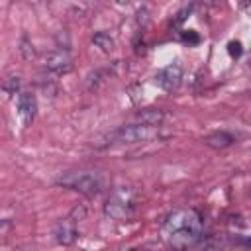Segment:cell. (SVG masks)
<instances>
[{
	"mask_svg": "<svg viewBox=\"0 0 251 251\" xmlns=\"http://www.w3.org/2000/svg\"><path fill=\"white\" fill-rule=\"evenodd\" d=\"M161 235L173 247L194 245L202 237V220L194 210H176L165 220Z\"/></svg>",
	"mask_w": 251,
	"mask_h": 251,
	"instance_id": "6da1fadb",
	"label": "cell"
},
{
	"mask_svg": "<svg viewBox=\"0 0 251 251\" xmlns=\"http://www.w3.org/2000/svg\"><path fill=\"white\" fill-rule=\"evenodd\" d=\"M59 186L80 192L84 196H96L104 190L106 186V176L102 173H94V171H80V173H67L65 176H61L57 180Z\"/></svg>",
	"mask_w": 251,
	"mask_h": 251,
	"instance_id": "7a4b0ae2",
	"label": "cell"
},
{
	"mask_svg": "<svg viewBox=\"0 0 251 251\" xmlns=\"http://www.w3.org/2000/svg\"><path fill=\"white\" fill-rule=\"evenodd\" d=\"M159 131L155 126L135 124V126H122L116 131L108 133L98 147H112V145H126V143H145L153 137H157Z\"/></svg>",
	"mask_w": 251,
	"mask_h": 251,
	"instance_id": "3957f363",
	"label": "cell"
},
{
	"mask_svg": "<svg viewBox=\"0 0 251 251\" xmlns=\"http://www.w3.org/2000/svg\"><path fill=\"white\" fill-rule=\"evenodd\" d=\"M133 210H135V194L129 188L116 190L106 202V214L114 220H126L133 214Z\"/></svg>",
	"mask_w": 251,
	"mask_h": 251,
	"instance_id": "277c9868",
	"label": "cell"
},
{
	"mask_svg": "<svg viewBox=\"0 0 251 251\" xmlns=\"http://www.w3.org/2000/svg\"><path fill=\"white\" fill-rule=\"evenodd\" d=\"M155 82H157L163 90H167V92L176 90V88L180 86V82H182V67H180L178 63H173V65L161 69V71L155 75Z\"/></svg>",
	"mask_w": 251,
	"mask_h": 251,
	"instance_id": "5b68a950",
	"label": "cell"
},
{
	"mask_svg": "<svg viewBox=\"0 0 251 251\" xmlns=\"http://www.w3.org/2000/svg\"><path fill=\"white\" fill-rule=\"evenodd\" d=\"M35 112H37V102H35V96L31 92H18V116L22 118L24 126H29L35 118Z\"/></svg>",
	"mask_w": 251,
	"mask_h": 251,
	"instance_id": "8992f818",
	"label": "cell"
},
{
	"mask_svg": "<svg viewBox=\"0 0 251 251\" xmlns=\"http://www.w3.org/2000/svg\"><path fill=\"white\" fill-rule=\"evenodd\" d=\"M45 67L55 75H65L73 69V59L65 51H51L45 57Z\"/></svg>",
	"mask_w": 251,
	"mask_h": 251,
	"instance_id": "52a82bcc",
	"label": "cell"
},
{
	"mask_svg": "<svg viewBox=\"0 0 251 251\" xmlns=\"http://www.w3.org/2000/svg\"><path fill=\"white\" fill-rule=\"evenodd\" d=\"M55 239L61 245L75 243V239H76V222L71 220V218H67L61 224H57V227H55Z\"/></svg>",
	"mask_w": 251,
	"mask_h": 251,
	"instance_id": "ba28073f",
	"label": "cell"
},
{
	"mask_svg": "<svg viewBox=\"0 0 251 251\" xmlns=\"http://www.w3.org/2000/svg\"><path fill=\"white\" fill-rule=\"evenodd\" d=\"M165 112L159 110V108H147V110H141L137 112V122L139 124H145V126H161L165 122Z\"/></svg>",
	"mask_w": 251,
	"mask_h": 251,
	"instance_id": "9c48e42d",
	"label": "cell"
},
{
	"mask_svg": "<svg viewBox=\"0 0 251 251\" xmlns=\"http://www.w3.org/2000/svg\"><path fill=\"white\" fill-rule=\"evenodd\" d=\"M204 143L208 147H212V149H226V147H229L233 143V137L229 133H226V131H216V133L206 135Z\"/></svg>",
	"mask_w": 251,
	"mask_h": 251,
	"instance_id": "30bf717a",
	"label": "cell"
},
{
	"mask_svg": "<svg viewBox=\"0 0 251 251\" xmlns=\"http://www.w3.org/2000/svg\"><path fill=\"white\" fill-rule=\"evenodd\" d=\"M92 43H94L100 51H104V53H110V51L114 49V39H112L108 33H104V31H96V33L92 35Z\"/></svg>",
	"mask_w": 251,
	"mask_h": 251,
	"instance_id": "8fae6325",
	"label": "cell"
},
{
	"mask_svg": "<svg viewBox=\"0 0 251 251\" xmlns=\"http://www.w3.org/2000/svg\"><path fill=\"white\" fill-rule=\"evenodd\" d=\"M20 84H22L20 76H18V75H16V76L12 75V76L4 78V82H2V90L8 92V94H16V92H20Z\"/></svg>",
	"mask_w": 251,
	"mask_h": 251,
	"instance_id": "7c38bea8",
	"label": "cell"
},
{
	"mask_svg": "<svg viewBox=\"0 0 251 251\" xmlns=\"http://www.w3.org/2000/svg\"><path fill=\"white\" fill-rule=\"evenodd\" d=\"M69 218H71V220H75V222H80V220H84V218H86V208H84L82 204H76V206L71 210Z\"/></svg>",
	"mask_w": 251,
	"mask_h": 251,
	"instance_id": "4fadbf2b",
	"label": "cell"
},
{
	"mask_svg": "<svg viewBox=\"0 0 251 251\" xmlns=\"http://www.w3.org/2000/svg\"><path fill=\"white\" fill-rule=\"evenodd\" d=\"M20 51H22L24 59H33V57H35V49H33V45H31L27 39H24V41H22V47H20Z\"/></svg>",
	"mask_w": 251,
	"mask_h": 251,
	"instance_id": "5bb4252c",
	"label": "cell"
},
{
	"mask_svg": "<svg viewBox=\"0 0 251 251\" xmlns=\"http://www.w3.org/2000/svg\"><path fill=\"white\" fill-rule=\"evenodd\" d=\"M29 2H39V0H29Z\"/></svg>",
	"mask_w": 251,
	"mask_h": 251,
	"instance_id": "9a60e30c",
	"label": "cell"
}]
</instances>
